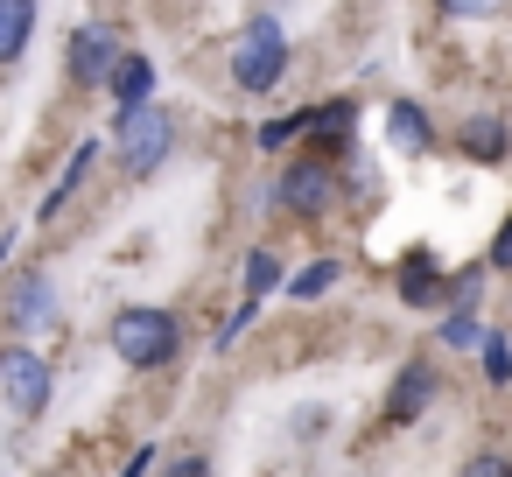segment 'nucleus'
<instances>
[{"label": "nucleus", "mask_w": 512, "mask_h": 477, "mask_svg": "<svg viewBox=\"0 0 512 477\" xmlns=\"http://www.w3.org/2000/svg\"><path fill=\"white\" fill-rule=\"evenodd\" d=\"M106 344H113L120 365H134V372H162V365L183 351V323H176V309H148V302H134V309L113 316Z\"/></svg>", "instance_id": "f257e3e1"}, {"label": "nucleus", "mask_w": 512, "mask_h": 477, "mask_svg": "<svg viewBox=\"0 0 512 477\" xmlns=\"http://www.w3.org/2000/svg\"><path fill=\"white\" fill-rule=\"evenodd\" d=\"M169 148H176V113L169 106L148 99V106H134V113L113 120V155H120L127 176H155L169 162Z\"/></svg>", "instance_id": "f03ea898"}, {"label": "nucleus", "mask_w": 512, "mask_h": 477, "mask_svg": "<svg viewBox=\"0 0 512 477\" xmlns=\"http://www.w3.org/2000/svg\"><path fill=\"white\" fill-rule=\"evenodd\" d=\"M281 71H288V36H281L274 15H253V22L239 29V43H232V85L260 99V92L281 85Z\"/></svg>", "instance_id": "7ed1b4c3"}, {"label": "nucleus", "mask_w": 512, "mask_h": 477, "mask_svg": "<svg viewBox=\"0 0 512 477\" xmlns=\"http://www.w3.org/2000/svg\"><path fill=\"white\" fill-rule=\"evenodd\" d=\"M50 393H57V372H50L43 351L0 344V407H8L15 421H36V414L50 407Z\"/></svg>", "instance_id": "20e7f679"}, {"label": "nucleus", "mask_w": 512, "mask_h": 477, "mask_svg": "<svg viewBox=\"0 0 512 477\" xmlns=\"http://www.w3.org/2000/svg\"><path fill=\"white\" fill-rule=\"evenodd\" d=\"M330 197H337V176H330L323 155H295V162L281 169V183H274V204L295 211V218H323Z\"/></svg>", "instance_id": "39448f33"}, {"label": "nucleus", "mask_w": 512, "mask_h": 477, "mask_svg": "<svg viewBox=\"0 0 512 477\" xmlns=\"http://www.w3.org/2000/svg\"><path fill=\"white\" fill-rule=\"evenodd\" d=\"M127 50H120V36L113 29H99V22H85L78 36H71V50H64V64H71V85H106L113 78V64H120Z\"/></svg>", "instance_id": "423d86ee"}, {"label": "nucleus", "mask_w": 512, "mask_h": 477, "mask_svg": "<svg viewBox=\"0 0 512 477\" xmlns=\"http://www.w3.org/2000/svg\"><path fill=\"white\" fill-rule=\"evenodd\" d=\"M435 386H442L435 365H428V358H407V365L393 372V386H386V421H393V428L421 421V414L435 407Z\"/></svg>", "instance_id": "0eeeda50"}, {"label": "nucleus", "mask_w": 512, "mask_h": 477, "mask_svg": "<svg viewBox=\"0 0 512 477\" xmlns=\"http://www.w3.org/2000/svg\"><path fill=\"white\" fill-rule=\"evenodd\" d=\"M50 316H57V288H50V274H22V281L8 288V330L36 337V330H50Z\"/></svg>", "instance_id": "6e6552de"}, {"label": "nucleus", "mask_w": 512, "mask_h": 477, "mask_svg": "<svg viewBox=\"0 0 512 477\" xmlns=\"http://www.w3.org/2000/svg\"><path fill=\"white\" fill-rule=\"evenodd\" d=\"M302 141H323V148H344V134L358 127V99H323V106H302Z\"/></svg>", "instance_id": "1a4fd4ad"}, {"label": "nucleus", "mask_w": 512, "mask_h": 477, "mask_svg": "<svg viewBox=\"0 0 512 477\" xmlns=\"http://www.w3.org/2000/svg\"><path fill=\"white\" fill-rule=\"evenodd\" d=\"M393 288H400V302H414V309H435V302H449V274H442L428 253H407Z\"/></svg>", "instance_id": "9d476101"}, {"label": "nucleus", "mask_w": 512, "mask_h": 477, "mask_svg": "<svg viewBox=\"0 0 512 477\" xmlns=\"http://www.w3.org/2000/svg\"><path fill=\"white\" fill-rule=\"evenodd\" d=\"M106 92L120 99V113H134V106H148V99H155V64H148L141 50H127V57L113 64V78H106Z\"/></svg>", "instance_id": "9b49d317"}, {"label": "nucleus", "mask_w": 512, "mask_h": 477, "mask_svg": "<svg viewBox=\"0 0 512 477\" xmlns=\"http://www.w3.org/2000/svg\"><path fill=\"white\" fill-rule=\"evenodd\" d=\"M29 36H36V8H29V0H0V71L22 64Z\"/></svg>", "instance_id": "f8f14e48"}, {"label": "nucleus", "mask_w": 512, "mask_h": 477, "mask_svg": "<svg viewBox=\"0 0 512 477\" xmlns=\"http://www.w3.org/2000/svg\"><path fill=\"white\" fill-rule=\"evenodd\" d=\"M386 134H393V148H407V155H421V148H435V127H428V113H421L414 99H400V106H386Z\"/></svg>", "instance_id": "ddd939ff"}, {"label": "nucleus", "mask_w": 512, "mask_h": 477, "mask_svg": "<svg viewBox=\"0 0 512 477\" xmlns=\"http://www.w3.org/2000/svg\"><path fill=\"white\" fill-rule=\"evenodd\" d=\"M92 155H99V148H92V141H85V148H78V155H71V162H64V176H57V183H50V197H43V211H36V218H43V225H50V218H57V211H64V204H71V190H78V183H85V169H92Z\"/></svg>", "instance_id": "4468645a"}, {"label": "nucleus", "mask_w": 512, "mask_h": 477, "mask_svg": "<svg viewBox=\"0 0 512 477\" xmlns=\"http://www.w3.org/2000/svg\"><path fill=\"white\" fill-rule=\"evenodd\" d=\"M274 288H281V260L267 246H253L246 253V309H260V295H274Z\"/></svg>", "instance_id": "2eb2a0df"}, {"label": "nucleus", "mask_w": 512, "mask_h": 477, "mask_svg": "<svg viewBox=\"0 0 512 477\" xmlns=\"http://www.w3.org/2000/svg\"><path fill=\"white\" fill-rule=\"evenodd\" d=\"M337 274H344L337 260H309L302 274H288V295H295V302H316V295H330V288H337Z\"/></svg>", "instance_id": "dca6fc26"}, {"label": "nucleus", "mask_w": 512, "mask_h": 477, "mask_svg": "<svg viewBox=\"0 0 512 477\" xmlns=\"http://www.w3.org/2000/svg\"><path fill=\"white\" fill-rule=\"evenodd\" d=\"M463 155L498 162V155H505V127H498V120H470V127H463Z\"/></svg>", "instance_id": "f3484780"}, {"label": "nucleus", "mask_w": 512, "mask_h": 477, "mask_svg": "<svg viewBox=\"0 0 512 477\" xmlns=\"http://www.w3.org/2000/svg\"><path fill=\"white\" fill-rule=\"evenodd\" d=\"M484 337H491V330L477 323V309H449V316H442V344H449V351H470V344H484Z\"/></svg>", "instance_id": "a211bd4d"}, {"label": "nucleus", "mask_w": 512, "mask_h": 477, "mask_svg": "<svg viewBox=\"0 0 512 477\" xmlns=\"http://www.w3.org/2000/svg\"><path fill=\"white\" fill-rule=\"evenodd\" d=\"M456 477H512V456H498V449H477Z\"/></svg>", "instance_id": "6ab92c4d"}, {"label": "nucleus", "mask_w": 512, "mask_h": 477, "mask_svg": "<svg viewBox=\"0 0 512 477\" xmlns=\"http://www.w3.org/2000/svg\"><path fill=\"white\" fill-rule=\"evenodd\" d=\"M484 372H491V379H512V351H505V337H484Z\"/></svg>", "instance_id": "aec40b11"}, {"label": "nucleus", "mask_w": 512, "mask_h": 477, "mask_svg": "<svg viewBox=\"0 0 512 477\" xmlns=\"http://www.w3.org/2000/svg\"><path fill=\"white\" fill-rule=\"evenodd\" d=\"M295 134H302L295 113H288V120H267V127H260V148H281V141H295Z\"/></svg>", "instance_id": "412c9836"}, {"label": "nucleus", "mask_w": 512, "mask_h": 477, "mask_svg": "<svg viewBox=\"0 0 512 477\" xmlns=\"http://www.w3.org/2000/svg\"><path fill=\"white\" fill-rule=\"evenodd\" d=\"M162 477H211V456H176Z\"/></svg>", "instance_id": "4be33fe9"}, {"label": "nucleus", "mask_w": 512, "mask_h": 477, "mask_svg": "<svg viewBox=\"0 0 512 477\" xmlns=\"http://www.w3.org/2000/svg\"><path fill=\"white\" fill-rule=\"evenodd\" d=\"M491 267H505V274H512V218H505V232L491 239Z\"/></svg>", "instance_id": "5701e85b"}, {"label": "nucleus", "mask_w": 512, "mask_h": 477, "mask_svg": "<svg viewBox=\"0 0 512 477\" xmlns=\"http://www.w3.org/2000/svg\"><path fill=\"white\" fill-rule=\"evenodd\" d=\"M148 470H155V449H134V463H127L120 477H148Z\"/></svg>", "instance_id": "b1692460"}]
</instances>
